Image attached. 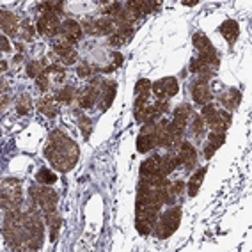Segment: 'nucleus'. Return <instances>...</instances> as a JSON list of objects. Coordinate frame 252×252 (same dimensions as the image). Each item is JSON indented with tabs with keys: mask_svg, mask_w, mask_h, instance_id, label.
I'll list each match as a JSON object with an SVG mask.
<instances>
[{
	"mask_svg": "<svg viewBox=\"0 0 252 252\" xmlns=\"http://www.w3.org/2000/svg\"><path fill=\"white\" fill-rule=\"evenodd\" d=\"M78 146L75 144V140L68 137L63 131H52L48 139V144L45 148V157L48 158V162L61 172L71 171L73 167L78 162Z\"/></svg>",
	"mask_w": 252,
	"mask_h": 252,
	"instance_id": "1",
	"label": "nucleus"
},
{
	"mask_svg": "<svg viewBox=\"0 0 252 252\" xmlns=\"http://www.w3.org/2000/svg\"><path fill=\"white\" fill-rule=\"evenodd\" d=\"M2 233L11 249L14 251H25L27 243V229L23 222L22 210H7L2 217Z\"/></svg>",
	"mask_w": 252,
	"mask_h": 252,
	"instance_id": "2",
	"label": "nucleus"
},
{
	"mask_svg": "<svg viewBox=\"0 0 252 252\" xmlns=\"http://www.w3.org/2000/svg\"><path fill=\"white\" fill-rule=\"evenodd\" d=\"M23 222L27 229V243L25 251H37L43 245V236H45V225L41 222V215L36 208H29L27 212H23Z\"/></svg>",
	"mask_w": 252,
	"mask_h": 252,
	"instance_id": "3",
	"label": "nucleus"
},
{
	"mask_svg": "<svg viewBox=\"0 0 252 252\" xmlns=\"http://www.w3.org/2000/svg\"><path fill=\"white\" fill-rule=\"evenodd\" d=\"M2 210H20L23 203V192H22V183L14 178H7L2 181Z\"/></svg>",
	"mask_w": 252,
	"mask_h": 252,
	"instance_id": "4",
	"label": "nucleus"
},
{
	"mask_svg": "<svg viewBox=\"0 0 252 252\" xmlns=\"http://www.w3.org/2000/svg\"><path fill=\"white\" fill-rule=\"evenodd\" d=\"M31 197L32 203L36 204L37 208L43 210V213H48L52 210H57L59 195L55 190H52L48 185H32L31 187Z\"/></svg>",
	"mask_w": 252,
	"mask_h": 252,
	"instance_id": "5",
	"label": "nucleus"
},
{
	"mask_svg": "<svg viewBox=\"0 0 252 252\" xmlns=\"http://www.w3.org/2000/svg\"><path fill=\"white\" fill-rule=\"evenodd\" d=\"M181 208H171L169 212H165L162 215V219L155 224V234H157L160 240H167L169 236L176 233V229L180 227L181 222Z\"/></svg>",
	"mask_w": 252,
	"mask_h": 252,
	"instance_id": "6",
	"label": "nucleus"
},
{
	"mask_svg": "<svg viewBox=\"0 0 252 252\" xmlns=\"http://www.w3.org/2000/svg\"><path fill=\"white\" fill-rule=\"evenodd\" d=\"M194 45L195 48L199 50V59L203 61L206 66H210L212 69L219 68V54H217L215 46L212 45V41L208 39L206 34H203V32H197L194 36Z\"/></svg>",
	"mask_w": 252,
	"mask_h": 252,
	"instance_id": "7",
	"label": "nucleus"
},
{
	"mask_svg": "<svg viewBox=\"0 0 252 252\" xmlns=\"http://www.w3.org/2000/svg\"><path fill=\"white\" fill-rule=\"evenodd\" d=\"M84 31L93 34V36H107L116 31V23L112 18L103 16V18H86L82 22Z\"/></svg>",
	"mask_w": 252,
	"mask_h": 252,
	"instance_id": "8",
	"label": "nucleus"
},
{
	"mask_svg": "<svg viewBox=\"0 0 252 252\" xmlns=\"http://www.w3.org/2000/svg\"><path fill=\"white\" fill-rule=\"evenodd\" d=\"M101 89H103V82L99 80V78L91 80L89 86H87L84 91H80V94L77 96L80 108L94 107V103L99 99V96H101Z\"/></svg>",
	"mask_w": 252,
	"mask_h": 252,
	"instance_id": "9",
	"label": "nucleus"
},
{
	"mask_svg": "<svg viewBox=\"0 0 252 252\" xmlns=\"http://www.w3.org/2000/svg\"><path fill=\"white\" fill-rule=\"evenodd\" d=\"M157 215L158 212L149 210V208H137V217H135V225L137 231L140 234H149L155 231V224H157Z\"/></svg>",
	"mask_w": 252,
	"mask_h": 252,
	"instance_id": "10",
	"label": "nucleus"
},
{
	"mask_svg": "<svg viewBox=\"0 0 252 252\" xmlns=\"http://www.w3.org/2000/svg\"><path fill=\"white\" fill-rule=\"evenodd\" d=\"M151 91L155 93V96L158 98H171V96L178 94V91H180V86H178V80L174 77H165V78H160L158 82H155Z\"/></svg>",
	"mask_w": 252,
	"mask_h": 252,
	"instance_id": "11",
	"label": "nucleus"
},
{
	"mask_svg": "<svg viewBox=\"0 0 252 252\" xmlns=\"http://www.w3.org/2000/svg\"><path fill=\"white\" fill-rule=\"evenodd\" d=\"M157 125H144L140 130L139 140H137V151L139 153H149L157 146V137H155Z\"/></svg>",
	"mask_w": 252,
	"mask_h": 252,
	"instance_id": "12",
	"label": "nucleus"
},
{
	"mask_svg": "<svg viewBox=\"0 0 252 252\" xmlns=\"http://www.w3.org/2000/svg\"><path fill=\"white\" fill-rule=\"evenodd\" d=\"M37 31L48 37L55 36L61 31V23H59L57 14H52V13L41 14L39 20H37Z\"/></svg>",
	"mask_w": 252,
	"mask_h": 252,
	"instance_id": "13",
	"label": "nucleus"
},
{
	"mask_svg": "<svg viewBox=\"0 0 252 252\" xmlns=\"http://www.w3.org/2000/svg\"><path fill=\"white\" fill-rule=\"evenodd\" d=\"M178 158L181 165L187 167V171H192L197 163V151L190 142H181V146L178 148Z\"/></svg>",
	"mask_w": 252,
	"mask_h": 252,
	"instance_id": "14",
	"label": "nucleus"
},
{
	"mask_svg": "<svg viewBox=\"0 0 252 252\" xmlns=\"http://www.w3.org/2000/svg\"><path fill=\"white\" fill-rule=\"evenodd\" d=\"M192 98L199 105H208L212 101V89L208 80H195L192 84Z\"/></svg>",
	"mask_w": 252,
	"mask_h": 252,
	"instance_id": "15",
	"label": "nucleus"
},
{
	"mask_svg": "<svg viewBox=\"0 0 252 252\" xmlns=\"http://www.w3.org/2000/svg\"><path fill=\"white\" fill-rule=\"evenodd\" d=\"M54 50H55V54L59 55V59H61L66 66H68V64H73L75 61H77V52L73 50L71 43H68L66 39H55Z\"/></svg>",
	"mask_w": 252,
	"mask_h": 252,
	"instance_id": "16",
	"label": "nucleus"
},
{
	"mask_svg": "<svg viewBox=\"0 0 252 252\" xmlns=\"http://www.w3.org/2000/svg\"><path fill=\"white\" fill-rule=\"evenodd\" d=\"M155 137H157V146H162V148H172L174 146V140H172V131H171V123L162 119V121L157 125V130H155Z\"/></svg>",
	"mask_w": 252,
	"mask_h": 252,
	"instance_id": "17",
	"label": "nucleus"
},
{
	"mask_svg": "<svg viewBox=\"0 0 252 252\" xmlns=\"http://www.w3.org/2000/svg\"><path fill=\"white\" fill-rule=\"evenodd\" d=\"M208 125H210L213 133H225L231 126V114L225 110H217L215 116L208 121Z\"/></svg>",
	"mask_w": 252,
	"mask_h": 252,
	"instance_id": "18",
	"label": "nucleus"
},
{
	"mask_svg": "<svg viewBox=\"0 0 252 252\" xmlns=\"http://www.w3.org/2000/svg\"><path fill=\"white\" fill-rule=\"evenodd\" d=\"M61 34L64 36V39L68 43H77L82 37V27L78 25L75 20H66V22L61 25Z\"/></svg>",
	"mask_w": 252,
	"mask_h": 252,
	"instance_id": "19",
	"label": "nucleus"
},
{
	"mask_svg": "<svg viewBox=\"0 0 252 252\" xmlns=\"http://www.w3.org/2000/svg\"><path fill=\"white\" fill-rule=\"evenodd\" d=\"M45 219H46V224H48V231H50V240L52 242H57L59 238V231H61V215H59L57 210H52V212L45 213Z\"/></svg>",
	"mask_w": 252,
	"mask_h": 252,
	"instance_id": "20",
	"label": "nucleus"
},
{
	"mask_svg": "<svg viewBox=\"0 0 252 252\" xmlns=\"http://www.w3.org/2000/svg\"><path fill=\"white\" fill-rule=\"evenodd\" d=\"M219 101H220L227 110H234V108L242 103V93H240L238 89H227L225 93L220 94Z\"/></svg>",
	"mask_w": 252,
	"mask_h": 252,
	"instance_id": "21",
	"label": "nucleus"
},
{
	"mask_svg": "<svg viewBox=\"0 0 252 252\" xmlns=\"http://www.w3.org/2000/svg\"><path fill=\"white\" fill-rule=\"evenodd\" d=\"M180 163V158H178V151H172L171 155H165L162 157V162H160V176H169L174 169H178Z\"/></svg>",
	"mask_w": 252,
	"mask_h": 252,
	"instance_id": "22",
	"label": "nucleus"
},
{
	"mask_svg": "<svg viewBox=\"0 0 252 252\" xmlns=\"http://www.w3.org/2000/svg\"><path fill=\"white\" fill-rule=\"evenodd\" d=\"M18 18L13 13H9V11H2V31L5 34H9V36H16L18 34Z\"/></svg>",
	"mask_w": 252,
	"mask_h": 252,
	"instance_id": "23",
	"label": "nucleus"
},
{
	"mask_svg": "<svg viewBox=\"0 0 252 252\" xmlns=\"http://www.w3.org/2000/svg\"><path fill=\"white\" fill-rule=\"evenodd\" d=\"M160 162H162V157H158V155L149 157L148 160H144L142 165H140V176L160 174Z\"/></svg>",
	"mask_w": 252,
	"mask_h": 252,
	"instance_id": "24",
	"label": "nucleus"
},
{
	"mask_svg": "<svg viewBox=\"0 0 252 252\" xmlns=\"http://www.w3.org/2000/svg\"><path fill=\"white\" fill-rule=\"evenodd\" d=\"M224 142H225V133H213L212 131V135L208 139L206 148H204V157L212 158L213 155L217 153V149L224 146Z\"/></svg>",
	"mask_w": 252,
	"mask_h": 252,
	"instance_id": "25",
	"label": "nucleus"
},
{
	"mask_svg": "<svg viewBox=\"0 0 252 252\" xmlns=\"http://www.w3.org/2000/svg\"><path fill=\"white\" fill-rule=\"evenodd\" d=\"M131 36H133V31H131V29H116V31L110 34V37H108V45L121 46V45H125V43H128V41L131 39Z\"/></svg>",
	"mask_w": 252,
	"mask_h": 252,
	"instance_id": "26",
	"label": "nucleus"
},
{
	"mask_svg": "<svg viewBox=\"0 0 252 252\" xmlns=\"http://www.w3.org/2000/svg\"><path fill=\"white\" fill-rule=\"evenodd\" d=\"M220 34L225 37V39L229 41V45H234V41L238 39V34H240V25L234 20H227V22L222 23L220 27Z\"/></svg>",
	"mask_w": 252,
	"mask_h": 252,
	"instance_id": "27",
	"label": "nucleus"
},
{
	"mask_svg": "<svg viewBox=\"0 0 252 252\" xmlns=\"http://www.w3.org/2000/svg\"><path fill=\"white\" fill-rule=\"evenodd\" d=\"M116 82L114 80H103V89H101V98H103V103H101V108L107 110L110 105H112L114 98H116Z\"/></svg>",
	"mask_w": 252,
	"mask_h": 252,
	"instance_id": "28",
	"label": "nucleus"
},
{
	"mask_svg": "<svg viewBox=\"0 0 252 252\" xmlns=\"http://www.w3.org/2000/svg\"><path fill=\"white\" fill-rule=\"evenodd\" d=\"M37 107H39V112L45 114L46 117H55L59 114L57 99L52 98V96H45V98H41Z\"/></svg>",
	"mask_w": 252,
	"mask_h": 252,
	"instance_id": "29",
	"label": "nucleus"
},
{
	"mask_svg": "<svg viewBox=\"0 0 252 252\" xmlns=\"http://www.w3.org/2000/svg\"><path fill=\"white\" fill-rule=\"evenodd\" d=\"M190 116H192V108H190L189 105H180V107L174 110V114H172V121L171 123H172V125H176V126H181V128H185Z\"/></svg>",
	"mask_w": 252,
	"mask_h": 252,
	"instance_id": "30",
	"label": "nucleus"
},
{
	"mask_svg": "<svg viewBox=\"0 0 252 252\" xmlns=\"http://www.w3.org/2000/svg\"><path fill=\"white\" fill-rule=\"evenodd\" d=\"M208 167H203V169H199L194 176H192V180L189 181V195L190 197H195L199 194V190H201V185L204 181V176H206Z\"/></svg>",
	"mask_w": 252,
	"mask_h": 252,
	"instance_id": "31",
	"label": "nucleus"
},
{
	"mask_svg": "<svg viewBox=\"0 0 252 252\" xmlns=\"http://www.w3.org/2000/svg\"><path fill=\"white\" fill-rule=\"evenodd\" d=\"M151 87H153V84H151L149 80H146V78H142V80L137 82V86H135V99H144V101H148L149 93H151Z\"/></svg>",
	"mask_w": 252,
	"mask_h": 252,
	"instance_id": "32",
	"label": "nucleus"
},
{
	"mask_svg": "<svg viewBox=\"0 0 252 252\" xmlns=\"http://www.w3.org/2000/svg\"><path fill=\"white\" fill-rule=\"evenodd\" d=\"M75 93H77V91H75V87H73V86H64L63 89L57 91L55 99H57V101H61V103H71L73 99L77 98V96H75Z\"/></svg>",
	"mask_w": 252,
	"mask_h": 252,
	"instance_id": "33",
	"label": "nucleus"
},
{
	"mask_svg": "<svg viewBox=\"0 0 252 252\" xmlns=\"http://www.w3.org/2000/svg\"><path fill=\"white\" fill-rule=\"evenodd\" d=\"M158 116H160V112L155 108V105H146L144 112L140 116V123H144V125H155Z\"/></svg>",
	"mask_w": 252,
	"mask_h": 252,
	"instance_id": "34",
	"label": "nucleus"
},
{
	"mask_svg": "<svg viewBox=\"0 0 252 252\" xmlns=\"http://www.w3.org/2000/svg\"><path fill=\"white\" fill-rule=\"evenodd\" d=\"M32 110V99L29 94H20V98L16 99V112L25 116Z\"/></svg>",
	"mask_w": 252,
	"mask_h": 252,
	"instance_id": "35",
	"label": "nucleus"
},
{
	"mask_svg": "<svg viewBox=\"0 0 252 252\" xmlns=\"http://www.w3.org/2000/svg\"><path fill=\"white\" fill-rule=\"evenodd\" d=\"M77 119H78V126H80L82 135H84V139L87 140V139H89V135H91V131H93V125H91L89 117L84 116V114L77 110Z\"/></svg>",
	"mask_w": 252,
	"mask_h": 252,
	"instance_id": "36",
	"label": "nucleus"
},
{
	"mask_svg": "<svg viewBox=\"0 0 252 252\" xmlns=\"http://www.w3.org/2000/svg\"><path fill=\"white\" fill-rule=\"evenodd\" d=\"M36 181L41 185H52L57 181V176H55V172L50 171V169H39L36 174Z\"/></svg>",
	"mask_w": 252,
	"mask_h": 252,
	"instance_id": "37",
	"label": "nucleus"
},
{
	"mask_svg": "<svg viewBox=\"0 0 252 252\" xmlns=\"http://www.w3.org/2000/svg\"><path fill=\"white\" fill-rule=\"evenodd\" d=\"M45 71H46V66H45V63H41V61H32V63L27 64V75L32 78L41 77Z\"/></svg>",
	"mask_w": 252,
	"mask_h": 252,
	"instance_id": "38",
	"label": "nucleus"
},
{
	"mask_svg": "<svg viewBox=\"0 0 252 252\" xmlns=\"http://www.w3.org/2000/svg\"><path fill=\"white\" fill-rule=\"evenodd\" d=\"M123 9V4L121 2H107V4H103V7H101V13L105 14V16H117V14L121 13Z\"/></svg>",
	"mask_w": 252,
	"mask_h": 252,
	"instance_id": "39",
	"label": "nucleus"
},
{
	"mask_svg": "<svg viewBox=\"0 0 252 252\" xmlns=\"http://www.w3.org/2000/svg\"><path fill=\"white\" fill-rule=\"evenodd\" d=\"M41 9H45L46 13H52V14H63L64 13V4L63 2H43L39 4Z\"/></svg>",
	"mask_w": 252,
	"mask_h": 252,
	"instance_id": "40",
	"label": "nucleus"
},
{
	"mask_svg": "<svg viewBox=\"0 0 252 252\" xmlns=\"http://www.w3.org/2000/svg\"><path fill=\"white\" fill-rule=\"evenodd\" d=\"M204 133V119L199 116H194L192 117V135L194 137H203Z\"/></svg>",
	"mask_w": 252,
	"mask_h": 252,
	"instance_id": "41",
	"label": "nucleus"
},
{
	"mask_svg": "<svg viewBox=\"0 0 252 252\" xmlns=\"http://www.w3.org/2000/svg\"><path fill=\"white\" fill-rule=\"evenodd\" d=\"M167 189H169V194H171L172 197H176V195L183 194L185 185H183V181H172V183H169Z\"/></svg>",
	"mask_w": 252,
	"mask_h": 252,
	"instance_id": "42",
	"label": "nucleus"
},
{
	"mask_svg": "<svg viewBox=\"0 0 252 252\" xmlns=\"http://www.w3.org/2000/svg\"><path fill=\"white\" fill-rule=\"evenodd\" d=\"M155 108H157L158 112H167L169 110V99L167 98H158L157 101H155Z\"/></svg>",
	"mask_w": 252,
	"mask_h": 252,
	"instance_id": "43",
	"label": "nucleus"
},
{
	"mask_svg": "<svg viewBox=\"0 0 252 252\" xmlns=\"http://www.w3.org/2000/svg\"><path fill=\"white\" fill-rule=\"evenodd\" d=\"M46 75H48V73L45 71L41 77L36 78V84H37V87H39L41 91H46L50 87V80H48V77H46Z\"/></svg>",
	"mask_w": 252,
	"mask_h": 252,
	"instance_id": "44",
	"label": "nucleus"
},
{
	"mask_svg": "<svg viewBox=\"0 0 252 252\" xmlns=\"http://www.w3.org/2000/svg\"><path fill=\"white\" fill-rule=\"evenodd\" d=\"M78 77H82V78H87V77H91L93 75V69L87 66V64H82L80 68H78Z\"/></svg>",
	"mask_w": 252,
	"mask_h": 252,
	"instance_id": "45",
	"label": "nucleus"
},
{
	"mask_svg": "<svg viewBox=\"0 0 252 252\" xmlns=\"http://www.w3.org/2000/svg\"><path fill=\"white\" fill-rule=\"evenodd\" d=\"M32 36H34V31H32L31 29V25H23V37H25V39H32Z\"/></svg>",
	"mask_w": 252,
	"mask_h": 252,
	"instance_id": "46",
	"label": "nucleus"
},
{
	"mask_svg": "<svg viewBox=\"0 0 252 252\" xmlns=\"http://www.w3.org/2000/svg\"><path fill=\"white\" fill-rule=\"evenodd\" d=\"M112 55H114V68L121 66V64H123V55L121 54H112Z\"/></svg>",
	"mask_w": 252,
	"mask_h": 252,
	"instance_id": "47",
	"label": "nucleus"
},
{
	"mask_svg": "<svg viewBox=\"0 0 252 252\" xmlns=\"http://www.w3.org/2000/svg\"><path fill=\"white\" fill-rule=\"evenodd\" d=\"M2 52H9V41H7V37H2Z\"/></svg>",
	"mask_w": 252,
	"mask_h": 252,
	"instance_id": "48",
	"label": "nucleus"
}]
</instances>
